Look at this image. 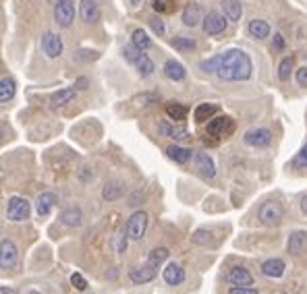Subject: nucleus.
I'll use <instances>...</instances> for the list:
<instances>
[{
    "label": "nucleus",
    "instance_id": "nucleus-32",
    "mask_svg": "<svg viewBox=\"0 0 307 294\" xmlns=\"http://www.w3.org/2000/svg\"><path fill=\"white\" fill-rule=\"evenodd\" d=\"M187 114H189V110H187V106H183V104L172 102V104L166 106V116L172 118L174 122H183V120L187 118Z\"/></svg>",
    "mask_w": 307,
    "mask_h": 294
},
{
    "label": "nucleus",
    "instance_id": "nucleus-2",
    "mask_svg": "<svg viewBox=\"0 0 307 294\" xmlns=\"http://www.w3.org/2000/svg\"><path fill=\"white\" fill-rule=\"evenodd\" d=\"M122 56L137 68L142 77H150V75H154V71H156V66H154V62H152L150 56H148L144 50L135 48L133 44H127V46L122 48Z\"/></svg>",
    "mask_w": 307,
    "mask_h": 294
},
{
    "label": "nucleus",
    "instance_id": "nucleus-20",
    "mask_svg": "<svg viewBox=\"0 0 307 294\" xmlns=\"http://www.w3.org/2000/svg\"><path fill=\"white\" fill-rule=\"evenodd\" d=\"M202 8L198 2H189L185 8H183V17H180V21H183L185 27H198L202 23Z\"/></svg>",
    "mask_w": 307,
    "mask_h": 294
},
{
    "label": "nucleus",
    "instance_id": "nucleus-16",
    "mask_svg": "<svg viewBox=\"0 0 307 294\" xmlns=\"http://www.w3.org/2000/svg\"><path fill=\"white\" fill-rule=\"evenodd\" d=\"M75 93H77L75 87H64V89L54 91V93L48 97V106H50L52 110L62 108V106H66L68 102H73V100H75Z\"/></svg>",
    "mask_w": 307,
    "mask_h": 294
},
{
    "label": "nucleus",
    "instance_id": "nucleus-5",
    "mask_svg": "<svg viewBox=\"0 0 307 294\" xmlns=\"http://www.w3.org/2000/svg\"><path fill=\"white\" fill-rule=\"evenodd\" d=\"M32 216V205L25 197H10L6 205V220L8 222H25Z\"/></svg>",
    "mask_w": 307,
    "mask_h": 294
},
{
    "label": "nucleus",
    "instance_id": "nucleus-19",
    "mask_svg": "<svg viewBox=\"0 0 307 294\" xmlns=\"http://www.w3.org/2000/svg\"><path fill=\"white\" fill-rule=\"evenodd\" d=\"M286 249H288V253L290 255H301L307 251V232H292L288 236V243H286Z\"/></svg>",
    "mask_w": 307,
    "mask_h": 294
},
{
    "label": "nucleus",
    "instance_id": "nucleus-24",
    "mask_svg": "<svg viewBox=\"0 0 307 294\" xmlns=\"http://www.w3.org/2000/svg\"><path fill=\"white\" fill-rule=\"evenodd\" d=\"M164 77L170 81H183L187 77V68L178 60H166L164 62Z\"/></svg>",
    "mask_w": 307,
    "mask_h": 294
},
{
    "label": "nucleus",
    "instance_id": "nucleus-44",
    "mask_svg": "<svg viewBox=\"0 0 307 294\" xmlns=\"http://www.w3.org/2000/svg\"><path fill=\"white\" fill-rule=\"evenodd\" d=\"M295 166L307 168V143H305V145H303V149L297 153V158H295Z\"/></svg>",
    "mask_w": 307,
    "mask_h": 294
},
{
    "label": "nucleus",
    "instance_id": "nucleus-8",
    "mask_svg": "<svg viewBox=\"0 0 307 294\" xmlns=\"http://www.w3.org/2000/svg\"><path fill=\"white\" fill-rule=\"evenodd\" d=\"M234 131V122L230 116H212L208 120V127H206V133L208 137H226Z\"/></svg>",
    "mask_w": 307,
    "mask_h": 294
},
{
    "label": "nucleus",
    "instance_id": "nucleus-18",
    "mask_svg": "<svg viewBox=\"0 0 307 294\" xmlns=\"http://www.w3.org/2000/svg\"><path fill=\"white\" fill-rule=\"evenodd\" d=\"M124 193H127V187H124L122 180H108L102 189V197H104V201H116Z\"/></svg>",
    "mask_w": 307,
    "mask_h": 294
},
{
    "label": "nucleus",
    "instance_id": "nucleus-38",
    "mask_svg": "<svg viewBox=\"0 0 307 294\" xmlns=\"http://www.w3.org/2000/svg\"><path fill=\"white\" fill-rule=\"evenodd\" d=\"M148 23H150V27L154 29V33H156V35H164V33H166L164 21H162L160 17H156V15H154V17H150V19H148Z\"/></svg>",
    "mask_w": 307,
    "mask_h": 294
},
{
    "label": "nucleus",
    "instance_id": "nucleus-10",
    "mask_svg": "<svg viewBox=\"0 0 307 294\" xmlns=\"http://www.w3.org/2000/svg\"><path fill=\"white\" fill-rule=\"evenodd\" d=\"M202 23H204V31L208 35H220V33L226 31V17L218 10H210L202 19Z\"/></svg>",
    "mask_w": 307,
    "mask_h": 294
},
{
    "label": "nucleus",
    "instance_id": "nucleus-12",
    "mask_svg": "<svg viewBox=\"0 0 307 294\" xmlns=\"http://www.w3.org/2000/svg\"><path fill=\"white\" fill-rule=\"evenodd\" d=\"M17 259H19V249H17V245L12 243L10 239L0 241V268H2V270L15 268Z\"/></svg>",
    "mask_w": 307,
    "mask_h": 294
},
{
    "label": "nucleus",
    "instance_id": "nucleus-37",
    "mask_svg": "<svg viewBox=\"0 0 307 294\" xmlns=\"http://www.w3.org/2000/svg\"><path fill=\"white\" fill-rule=\"evenodd\" d=\"M292 66H295V58H292V56H284V58L280 60V64H278V79L286 81L290 77Z\"/></svg>",
    "mask_w": 307,
    "mask_h": 294
},
{
    "label": "nucleus",
    "instance_id": "nucleus-52",
    "mask_svg": "<svg viewBox=\"0 0 307 294\" xmlns=\"http://www.w3.org/2000/svg\"><path fill=\"white\" fill-rule=\"evenodd\" d=\"M27 294H40V292H36V290H32V292H27Z\"/></svg>",
    "mask_w": 307,
    "mask_h": 294
},
{
    "label": "nucleus",
    "instance_id": "nucleus-23",
    "mask_svg": "<svg viewBox=\"0 0 307 294\" xmlns=\"http://www.w3.org/2000/svg\"><path fill=\"white\" fill-rule=\"evenodd\" d=\"M228 282L232 286H251L254 284V276L249 274V270L241 268V265H236L228 272Z\"/></svg>",
    "mask_w": 307,
    "mask_h": 294
},
{
    "label": "nucleus",
    "instance_id": "nucleus-28",
    "mask_svg": "<svg viewBox=\"0 0 307 294\" xmlns=\"http://www.w3.org/2000/svg\"><path fill=\"white\" fill-rule=\"evenodd\" d=\"M15 93H17V83H15V79H10V77L0 79V104L10 102L12 97H15Z\"/></svg>",
    "mask_w": 307,
    "mask_h": 294
},
{
    "label": "nucleus",
    "instance_id": "nucleus-11",
    "mask_svg": "<svg viewBox=\"0 0 307 294\" xmlns=\"http://www.w3.org/2000/svg\"><path fill=\"white\" fill-rule=\"evenodd\" d=\"M79 17L86 25H96L102 19V10L98 0H79Z\"/></svg>",
    "mask_w": 307,
    "mask_h": 294
},
{
    "label": "nucleus",
    "instance_id": "nucleus-40",
    "mask_svg": "<svg viewBox=\"0 0 307 294\" xmlns=\"http://www.w3.org/2000/svg\"><path fill=\"white\" fill-rule=\"evenodd\" d=\"M96 58H98V52H96V50H92L90 56L86 54V50H77V52H75V60H77V62H92V60H96Z\"/></svg>",
    "mask_w": 307,
    "mask_h": 294
},
{
    "label": "nucleus",
    "instance_id": "nucleus-7",
    "mask_svg": "<svg viewBox=\"0 0 307 294\" xmlns=\"http://www.w3.org/2000/svg\"><path fill=\"white\" fill-rule=\"evenodd\" d=\"M75 15L77 10L73 0H56V4H54V21L60 27H71L75 21Z\"/></svg>",
    "mask_w": 307,
    "mask_h": 294
},
{
    "label": "nucleus",
    "instance_id": "nucleus-36",
    "mask_svg": "<svg viewBox=\"0 0 307 294\" xmlns=\"http://www.w3.org/2000/svg\"><path fill=\"white\" fill-rule=\"evenodd\" d=\"M152 8L158 15H170L176 10V0H152Z\"/></svg>",
    "mask_w": 307,
    "mask_h": 294
},
{
    "label": "nucleus",
    "instance_id": "nucleus-22",
    "mask_svg": "<svg viewBox=\"0 0 307 294\" xmlns=\"http://www.w3.org/2000/svg\"><path fill=\"white\" fill-rule=\"evenodd\" d=\"M220 6H222V15L226 17V21L236 23L243 17V4L239 0H222Z\"/></svg>",
    "mask_w": 307,
    "mask_h": 294
},
{
    "label": "nucleus",
    "instance_id": "nucleus-27",
    "mask_svg": "<svg viewBox=\"0 0 307 294\" xmlns=\"http://www.w3.org/2000/svg\"><path fill=\"white\" fill-rule=\"evenodd\" d=\"M286 270V265L282 259H268L262 263V274L268 276V278H280Z\"/></svg>",
    "mask_w": 307,
    "mask_h": 294
},
{
    "label": "nucleus",
    "instance_id": "nucleus-9",
    "mask_svg": "<svg viewBox=\"0 0 307 294\" xmlns=\"http://www.w3.org/2000/svg\"><path fill=\"white\" fill-rule=\"evenodd\" d=\"M243 141L249 145V147H268L272 143V131L266 129V127H254L249 129L245 135H243Z\"/></svg>",
    "mask_w": 307,
    "mask_h": 294
},
{
    "label": "nucleus",
    "instance_id": "nucleus-51",
    "mask_svg": "<svg viewBox=\"0 0 307 294\" xmlns=\"http://www.w3.org/2000/svg\"><path fill=\"white\" fill-rule=\"evenodd\" d=\"M129 2H131V6H139V4L144 2V0H129Z\"/></svg>",
    "mask_w": 307,
    "mask_h": 294
},
{
    "label": "nucleus",
    "instance_id": "nucleus-50",
    "mask_svg": "<svg viewBox=\"0 0 307 294\" xmlns=\"http://www.w3.org/2000/svg\"><path fill=\"white\" fill-rule=\"evenodd\" d=\"M0 294H17V290L6 288V286H0Z\"/></svg>",
    "mask_w": 307,
    "mask_h": 294
},
{
    "label": "nucleus",
    "instance_id": "nucleus-47",
    "mask_svg": "<svg viewBox=\"0 0 307 294\" xmlns=\"http://www.w3.org/2000/svg\"><path fill=\"white\" fill-rule=\"evenodd\" d=\"M274 48L276 50H284V37L280 33H274Z\"/></svg>",
    "mask_w": 307,
    "mask_h": 294
},
{
    "label": "nucleus",
    "instance_id": "nucleus-3",
    "mask_svg": "<svg viewBox=\"0 0 307 294\" xmlns=\"http://www.w3.org/2000/svg\"><path fill=\"white\" fill-rule=\"evenodd\" d=\"M148 224H150L148 212H135L127 220V224H124V234H127V239L133 243H139L148 232Z\"/></svg>",
    "mask_w": 307,
    "mask_h": 294
},
{
    "label": "nucleus",
    "instance_id": "nucleus-13",
    "mask_svg": "<svg viewBox=\"0 0 307 294\" xmlns=\"http://www.w3.org/2000/svg\"><path fill=\"white\" fill-rule=\"evenodd\" d=\"M156 276H158V268L152 265L150 261H146L142 265H135V268H131V272H129V280L133 284H148Z\"/></svg>",
    "mask_w": 307,
    "mask_h": 294
},
{
    "label": "nucleus",
    "instance_id": "nucleus-17",
    "mask_svg": "<svg viewBox=\"0 0 307 294\" xmlns=\"http://www.w3.org/2000/svg\"><path fill=\"white\" fill-rule=\"evenodd\" d=\"M158 131H160V135L170 137V139H174V141H189L191 139V135L185 127H174V124H170V122H160Z\"/></svg>",
    "mask_w": 307,
    "mask_h": 294
},
{
    "label": "nucleus",
    "instance_id": "nucleus-31",
    "mask_svg": "<svg viewBox=\"0 0 307 294\" xmlns=\"http://www.w3.org/2000/svg\"><path fill=\"white\" fill-rule=\"evenodd\" d=\"M216 114H218V106L216 104H200L198 108H195V120L198 122H208Z\"/></svg>",
    "mask_w": 307,
    "mask_h": 294
},
{
    "label": "nucleus",
    "instance_id": "nucleus-1",
    "mask_svg": "<svg viewBox=\"0 0 307 294\" xmlns=\"http://www.w3.org/2000/svg\"><path fill=\"white\" fill-rule=\"evenodd\" d=\"M218 56H220V62L216 68V75L222 81H247L254 75V62H251L247 52L239 48H230Z\"/></svg>",
    "mask_w": 307,
    "mask_h": 294
},
{
    "label": "nucleus",
    "instance_id": "nucleus-21",
    "mask_svg": "<svg viewBox=\"0 0 307 294\" xmlns=\"http://www.w3.org/2000/svg\"><path fill=\"white\" fill-rule=\"evenodd\" d=\"M195 166H198V170L202 172V176H206V178H214L216 176L214 160L208 156L206 151H198V156H195Z\"/></svg>",
    "mask_w": 307,
    "mask_h": 294
},
{
    "label": "nucleus",
    "instance_id": "nucleus-49",
    "mask_svg": "<svg viewBox=\"0 0 307 294\" xmlns=\"http://www.w3.org/2000/svg\"><path fill=\"white\" fill-rule=\"evenodd\" d=\"M4 139H6V127L4 124H0V145L4 143Z\"/></svg>",
    "mask_w": 307,
    "mask_h": 294
},
{
    "label": "nucleus",
    "instance_id": "nucleus-48",
    "mask_svg": "<svg viewBox=\"0 0 307 294\" xmlns=\"http://www.w3.org/2000/svg\"><path fill=\"white\" fill-rule=\"evenodd\" d=\"M299 205H301V212L307 216V193H305L303 197H301V203H299Z\"/></svg>",
    "mask_w": 307,
    "mask_h": 294
},
{
    "label": "nucleus",
    "instance_id": "nucleus-26",
    "mask_svg": "<svg viewBox=\"0 0 307 294\" xmlns=\"http://www.w3.org/2000/svg\"><path fill=\"white\" fill-rule=\"evenodd\" d=\"M83 222V212L79 207H66L60 214V224H64L66 228H77Z\"/></svg>",
    "mask_w": 307,
    "mask_h": 294
},
{
    "label": "nucleus",
    "instance_id": "nucleus-25",
    "mask_svg": "<svg viewBox=\"0 0 307 294\" xmlns=\"http://www.w3.org/2000/svg\"><path fill=\"white\" fill-rule=\"evenodd\" d=\"M166 156H168L172 162L183 166V164H187L191 160L193 151L189 147H183V145H168V147H166Z\"/></svg>",
    "mask_w": 307,
    "mask_h": 294
},
{
    "label": "nucleus",
    "instance_id": "nucleus-43",
    "mask_svg": "<svg viewBox=\"0 0 307 294\" xmlns=\"http://www.w3.org/2000/svg\"><path fill=\"white\" fill-rule=\"evenodd\" d=\"M295 79H297V83H299L301 87H307V64L297 68V75H295Z\"/></svg>",
    "mask_w": 307,
    "mask_h": 294
},
{
    "label": "nucleus",
    "instance_id": "nucleus-15",
    "mask_svg": "<svg viewBox=\"0 0 307 294\" xmlns=\"http://www.w3.org/2000/svg\"><path fill=\"white\" fill-rule=\"evenodd\" d=\"M162 278H164V282L168 284V286H178V284H183L185 282V270L180 268L178 263H166V268L162 272Z\"/></svg>",
    "mask_w": 307,
    "mask_h": 294
},
{
    "label": "nucleus",
    "instance_id": "nucleus-45",
    "mask_svg": "<svg viewBox=\"0 0 307 294\" xmlns=\"http://www.w3.org/2000/svg\"><path fill=\"white\" fill-rule=\"evenodd\" d=\"M127 241H129L127 234L122 232V234L118 236V241H116V251H118V253H124V249H127Z\"/></svg>",
    "mask_w": 307,
    "mask_h": 294
},
{
    "label": "nucleus",
    "instance_id": "nucleus-6",
    "mask_svg": "<svg viewBox=\"0 0 307 294\" xmlns=\"http://www.w3.org/2000/svg\"><path fill=\"white\" fill-rule=\"evenodd\" d=\"M40 46H42V52H44L50 60L58 58V56L64 52V44H62V39L56 31H46L44 35H42Z\"/></svg>",
    "mask_w": 307,
    "mask_h": 294
},
{
    "label": "nucleus",
    "instance_id": "nucleus-34",
    "mask_svg": "<svg viewBox=\"0 0 307 294\" xmlns=\"http://www.w3.org/2000/svg\"><path fill=\"white\" fill-rule=\"evenodd\" d=\"M191 243L200 245V247H210V245H214V234L210 230H206V228H200V230H195L191 234Z\"/></svg>",
    "mask_w": 307,
    "mask_h": 294
},
{
    "label": "nucleus",
    "instance_id": "nucleus-41",
    "mask_svg": "<svg viewBox=\"0 0 307 294\" xmlns=\"http://www.w3.org/2000/svg\"><path fill=\"white\" fill-rule=\"evenodd\" d=\"M228 294H258V288L254 286H232Z\"/></svg>",
    "mask_w": 307,
    "mask_h": 294
},
{
    "label": "nucleus",
    "instance_id": "nucleus-14",
    "mask_svg": "<svg viewBox=\"0 0 307 294\" xmlns=\"http://www.w3.org/2000/svg\"><path fill=\"white\" fill-rule=\"evenodd\" d=\"M34 205H36V214H38L40 218H46V216L52 214L54 205H56V195L50 193V191L40 193L38 197H36V203H34Z\"/></svg>",
    "mask_w": 307,
    "mask_h": 294
},
{
    "label": "nucleus",
    "instance_id": "nucleus-35",
    "mask_svg": "<svg viewBox=\"0 0 307 294\" xmlns=\"http://www.w3.org/2000/svg\"><path fill=\"white\" fill-rule=\"evenodd\" d=\"M170 46L178 52H193L195 48H198V44H195V39L191 37H185V35H176L170 39Z\"/></svg>",
    "mask_w": 307,
    "mask_h": 294
},
{
    "label": "nucleus",
    "instance_id": "nucleus-29",
    "mask_svg": "<svg viewBox=\"0 0 307 294\" xmlns=\"http://www.w3.org/2000/svg\"><path fill=\"white\" fill-rule=\"evenodd\" d=\"M247 31H249L251 37H256V39H266L270 35V25L266 21H262V19H254L247 25Z\"/></svg>",
    "mask_w": 307,
    "mask_h": 294
},
{
    "label": "nucleus",
    "instance_id": "nucleus-30",
    "mask_svg": "<svg viewBox=\"0 0 307 294\" xmlns=\"http://www.w3.org/2000/svg\"><path fill=\"white\" fill-rule=\"evenodd\" d=\"M131 44L135 46V48H139V50H150L152 48V39H150V35L146 33V29H142V27H137V29H133V33H131Z\"/></svg>",
    "mask_w": 307,
    "mask_h": 294
},
{
    "label": "nucleus",
    "instance_id": "nucleus-46",
    "mask_svg": "<svg viewBox=\"0 0 307 294\" xmlns=\"http://www.w3.org/2000/svg\"><path fill=\"white\" fill-rule=\"evenodd\" d=\"M90 87V79L88 77H79L75 81V89H88Z\"/></svg>",
    "mask_w": 307,
    "mask_h": 294
},
{
    "label": "nucleus",
    "instance_id": "nucleus-42",
    "mask_svg": "<svg viewBox=\"0 0 307 294\" xmlns=\"http://www.w3.org/2000/svg\"><path fill=\"white\" fill-rule=\"evenodd\" d=\"M71 284H73L77 290H86V288H88L86 278H83L81 274H73V276H71Z\"/></svg>",
    "mask_w": 307,
    "mask_h": 294
},
{
    "label": "nucleus",
    "instance_id": "nucleus-39",
    "mask_svg": "<svg viewBox=\"0 0 307 294\" xmlns=\"http://www.w3.org/2000/svg\"><path fill=\"white\" fill-rule=\"evenodd\" d=\"M218 62H220V56H212V58H208L200 64V68L204 73H216V68H218Z\"/></svg>",
    "mask_w": 307,
    "mask_h": 294
},
{
    "label": "nucleus",
    "instance_id": "nucleus-33",
    "mask_svg": "<svg viewBox=\"0 0 307 294\" xmlns=\"http://www.w3.org/2000/svg\"><path fill=\"white\" fill-rule=\"evenodd\" d=\"M170 257V251L166 249V247H156V249H152L150 251V255H148V261L152 265H156V268H160L162 263H166Z\"/></svg>",
    "mask_w": 307,
    "mask_h": 294
},
{
    "label": "nucleus",
    "instance_id": "nucleus-4",
    "mask_svg": "<svg viewBox=\"0 0 307 294\" xmlns=\"http://www.w3.org/2000/svg\"><path fill=\"white\" fill-rule=\"evenodd\" d=\"M258 218L262 224H266V226H278L284 218V207L278 201H266V203H262Z\"/></svg>",
    "mask_w": 307,
    "mask_h": 294
}]
</instances>
